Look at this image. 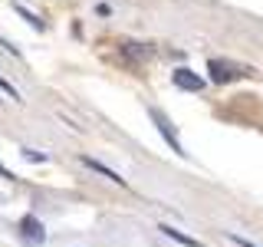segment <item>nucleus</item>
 I'll return each mask as SVG.
<instances>
[{
    "instance_id": "1",
    "label": "nucleus",
    "mask_w": 263,
    "mask_h": 247,
    "mask_svg": "<svg viewBox=\"0 0 263 247\" xmlns=\"http://www.w3.org/2000/svg\"><path fill=\"white\" fill-rule=\"evenodd\" d=\"M152 122H155V129H158L161 135H164V142L171 145V152H175V155H184V145L178 142V132H175V126H171L168 115L158 112V109H152Z\"/></svg>"
},
{
    "instance_id": "2",
    "label": "nucleus",
    "mask_w": 263,
    "mask_h": 247,
    "mask_svg": "<svg viewBox=\"0 0 263 247\" xmlns=\"http://www.w3.org/2000/svg\"><path fill=\"white\" fill-rule=\"evenodd\" d=\"M20 227H23V237H27V241H33V244H43V241H46L43 224H40L36 218H23V221H20Z\"/></svg>"
},
{
    "instance_id": "3",
    "label": "nucleus",
    "mask_w": 263,
    "mask_h": 247,
    "mask_svg": "<svg viewBox=\"0 0 263 247\" xmlns=\"http://www.w3.org/2000/svg\"><path fill=\"white\" fill-rule=\"evenodd\" d=\"M82 165H86V168H92V171H96V175H102V178H109V181H115V185H122V188H125V178H122V175H119V171H112V168H105V165H102V162H96V158H89V155H86V158H82Z\"/></svg>"
},
{
    "instance_id": "4",
    "label": "nucleus",
    "mask_w": 263,
    "mask_h": 247,
    "mask_svg": "<svg viewBox=\"0 0 263 247\" xmlns=\"http://www.w3.org/2000/svg\"><path fill=\"white\" fill-rule=\"evenodd\" d=\"M158 231H161V234H168V237H175V241L184 244V247H201V241H194L191 234H184V231H178V227H171V224H161Z\"/></svg>"
},
{
    "instance_id": "5",
    "label": "nucleus",
    "mask_w": 263,
    "mask_h": 247,
    "mask_svg": "<svg viewBox=\"0 0 263 247\" xmlns=\"http://www.w3.org/2000/svg\"><path fill=\"white\" fill-rule=\"evenodd\" d=\"M175 82H178V86H184V89H201V86H204V82L197 79V76H191L187 69H178V73H175Z\"/></svg>"
},
{
    "instance_id": "6",
    "label": "nucleus",
    "mask_w": 263,
    "mask_h": 247,
    "mask_svg": "<svg viewBox=\"0 0 263 247\" xmlns=\"http://www.w3.org/2000/svg\"><path fill=\"white\" fill-rule=\"evenodd\" d=\"M0 93H4L7 99H20V96H16V89H13V86H10V82H7L4 76H0Z\"/></svg>"
},
{
    "instance_id": "7",
    "label": "nucleus",
    "mask_w": 263,
    "mask_h": 247,
    "mask_svg": "<svg viewBox=\"0 0 263 247\" xmlns=\"http://www.w3.org/2000/svg\"><path fill=\"white\" fill-rule=\"evenodd\" d=\"M227 237H230V241H234L237 247H257L253 241H247V237H237V234H227Z\"/></svg>"
},
{
    "instance_id": "8",
    "label": "nucleus",
    "mask_w": 263,
    "mask_h": 247,
    "mask_svg": "<svg viewBox=\"0 0 263 247\" xmlns=\"http://www.w3.org/2000/svg\"><path fill=\"white\" fill-rule=\"evenodd\" d=\"M23 158H33V162H46V155H40V152H33V148H27V152H23Z\"/></svg>"
}]
</instances>
